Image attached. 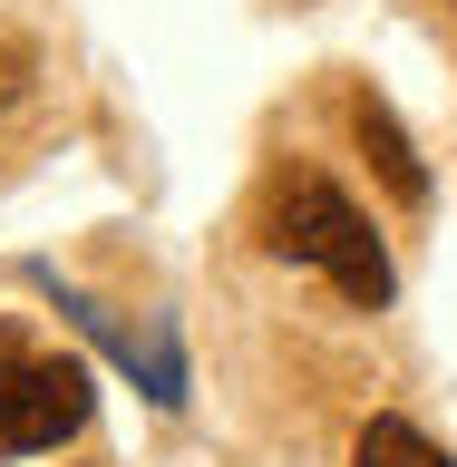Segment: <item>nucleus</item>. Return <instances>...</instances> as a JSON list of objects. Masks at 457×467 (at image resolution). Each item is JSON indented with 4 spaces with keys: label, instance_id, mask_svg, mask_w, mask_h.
Segmentation results:
<instances>
[{
    "label": "nucleus",
    "instance_id": "obj_1",
    "mask_svg": "<svg viewBox=\"0 0 457 467\" xmlns=\"http://www.w3.org/2000/svg\"><path fill=\"white\" fill-rule=\"evenodd\" d=\"M273 254L331 273V283H341L350 302H370V312L389 302V254H379L370 214H360L331 175H283V185H273Z\"/></svg>",
    "mask_w": 457,
    "mask_h": 467
},
{
    "label": "nucleus",
    "instance_id": "obj_2",
    "mask_svg": "<svg viewBox=\"0 0 457 467\" xmlns=\"http://www.w3.org/2000/svg\"><path fill=\"white\" fill-rule=\"evenodd\" d=\"M88 429V370L78 360H39V350L0 321V458L58 448Z\"/></svg>",
    "mask_w": 457,
    "mask_h": 467
},
{
    "label": "nucleus",
    "instance_id": "obj_5",
    "mask_svg": "<svg viewBox=\"0 0 457 467\" xmlns=\"http://www.w3.org/2000/svg\"><path fill=\"white\" fill-rule=\"evenodd\" d=\"M20 88H29V39L0 29V98H20Z\"/></svg>",
    "mask_w": 457,
    "mask_h": 467
},
{
    "label": "nucleus",
    "instance_id": "obj_3",
    "mask_svg": "<svg viewBox=\"0 0 457 467\" xmlns=\"http://www.w3.org/2000/svg\"><path fill=\"white\" fill-rule=\"evenodd\" d=\"M350 127H360V146H370V166H379V185L400 204H429V166H419V146L400 137V117H389V98H350Z\"/></svg>",
    "mask_w": 457,
    "mask_h": 467
},
{
    "label": "nucleus",
    "instance_id": "obj_4",
    "mask_svg": "<svg viewBox=\"0 0 457 467\" xmlns=\"http://www.w3.org/2000/svg\"><path fill=\"white\" fill-rule=\"evenodd\" d=\"M350 467H457L448 448H438L429 429H409V419H370V429H360V458Z\"/></svg>",
    "mask_w": 457,
    "mask_h": 467
}]
</instances>
